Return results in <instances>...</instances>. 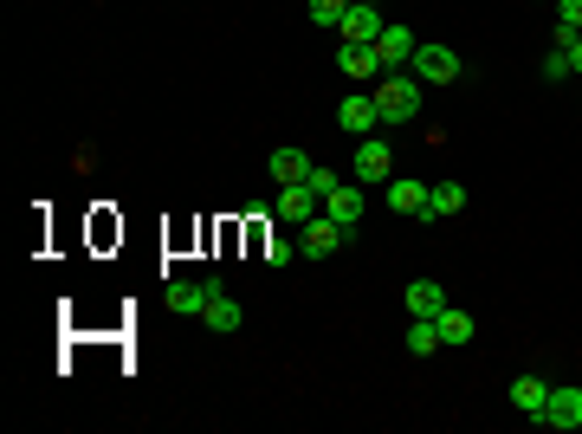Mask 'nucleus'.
Masks as SVG:
<instances>
[{
	"label": "nucleus",
	"instance_id": "21",
	"mask_svg": "<svg viewBox=\"0 0 582 434\" xmlns=\"http://www.w3.org/2000/svg\"><path fill=\"white\" fill-rule=\"evenodd\" d=\"M408 350H414V357H434V350H440V324H434V318H414Z\"/></svg>",
	"mask_w": 582,
	"mask_h": 434
},
{
	"label": "nucleus",
	"instance_id": "24",
	"mask_svg": "<svg viewBox=\"0 0 582 434\" xmlns=\"http://www.w3.org/2000/svg\"><path fill=\"white\" fill-rule=\"evenodd\" d=\"M544 78H570V52H550V59H544Z\"/></svg>",
	"mask_w": 582,
	"mask_h": 434
},
{
	"label": "nucleus",
	"instance_id": "12",
	"mask_svg": "<svg viewBox=\"0 0 582 434\" xmlns=\"http://www.w3.org/2000/svg\"><path fill=\"white\" fill-rule=\"evenodd\" d=\"M279 214L285 221H311V214H324V201H317L304 182H291V188H279Z\"/></svg>",
	"mask_w": 582,
	"mask_h": 434
},
{
	"label": "nucleus",
	"instance_id": "3",
	"mask_svg": "<svg viewBox=\"0 0 582 434\" xmlns=\"http://www.w3.org/2000/svg\"><path fill=\"white\" fill-rule=\"evenodd\" d=\"M408 72L421 78V85H453V78H460V52L453 46H414Z\"/></svg>",
	"mask_w": 582,
	"mask_h": 434
},
{
	"label": "nucleus",
	"instance_id": "20",
	"mask_svg": "<svg viewBox=\"0 0 582 434\" xmlns=\"http://www.w3.org/2000/svg\"><path fill=\"white\" fill-rule=\"evenodd\" d=\"M343 72H350V78H369V72H382L376 46H343Z\"/></svg>",
	"mask_w": 582,
	"mask_h": 434
},
{
	"label": "nucleus",
	"instance_id": "28",
	"mask_svg": "<svg viewBox=\"0 0 582 434\" xmlns=\"http://www.w3.org/2000/svg\"><path fill=\"white\" fill-rule=\"evenodd\" d=\"M356 7H376V0H356Z\"/></svg>",
	"mask_w": 582,
	"mask_h": 434
},
{
	"label": "nucleus",
	"instance_id": "11",
	"mask_svg": "<svg viewBox=\"0 0 582 434\" xmlns=\"http://www.w3.org/2000/svg\"><path fill=\"white\" fill-rule=\"evenodd\" d=\"M240 318H246V311L240 305H233V298L227 292H207V311H201V324H207V331H220V337H227V331H240Z\"/></svg>",
	"mask_w": 582,
	"mask_h": 434
},
{
	"label": "nucleus",
	"instance_id": "1",
	"mask_svg": "<svg viewBox=\"0 0 582 434\" xmlns=\"http://www.w3.org/2000/svg\"><path fill=\"white\" fill-rule=\"evenodd\" d=\"M421 98H427V85L414 72H388L382 85H376V111H382V124H408L414 111H421Z\"/></svg>",
	"mask_w": 582,
	"mask_h": 434
},
{
	"label": "nucleus",
	"instance_id": "7",
	"mask_svg": "<svg viewBox=\"0 0 582 434\" xmlns=\"http://www.w3.org/2000/svg\"><path fill=\"white\" fill-rule=\"evenodd\" d=\"M363 208H369V188H363V182H343L337 195L324 201V214H330L337 227H350V234H356V221H363Z\"/></svg>",
	"mask_w": 582,
	"mask_h": 434
},
{
	"label": "nucleus",
	"instance_id": "22",
	"mask_svg": "<svg viewBox=\"0 0 582 434\" xmlns=\"http://www.w3.org/2000/svg\"><path fill=\"white\" fill-rule=\"evenodd\" d=\"M350 7H356V0H311V20L337 33V26H343V13H350Z\"/></svg>",
	"mask_w": 582,
	"mask_h": 434
},
{
	"label": "nucleus",
	"instance_id": "26",
	"mask_svg": "<svg viewBox=\"0 0 582 434\" xmlns=\"http://www.w3.org/2000/svg\"><path fill=\"white\" fill-rule=\"evenodd\" d=\"M557 20H570V26H582V0H557Z\"/></svg>",
	"mask_w": 582,
	"mask_h": 434
},
{
	"label": "nucleus",
	"instance_id": "15",
	"mask_svg": "<svg viewBox=\"0 0 582 434\" xmlns=\"http://www.w3.org/2000/svg\"><path fill=\"white\" fill-rule=\"evenodd\" d=\"M408 311H414V318H440V311H447V292H440L434 279H414V286H408Z\"/></svg>",
	"mask_w": 582,
	"mask_h": 434
},
{
	"label": "nucleus",
	"instance_id": "27",
	"mask_svg": "<svg viewBox=\"0 0 582 434\" xmlns=\"http://www.w3.org/2000/svg\"><path fill=\"white\" fill-rule=\"evenodd\" d=\"M570 72H582V39H576V46H570Z\"/></svg>",
	"mask_w": 582,
	"mask_h": 434
},
{
	"label": "nucleus",
	"instance_id": "10",
	"mask_svg": "<svg viewBox=\"0 0 582 434\" xmlns=\"http://www.w3.org/2000/svg\"><path fill=\"white\" fill-rule=\"evenodd\" d=\"M337 33H343V46H376V39H382V13L376 7H350Z\"/></svg>",
	"mask_w": 582,
	"mask_h": 434
},
{
	"label": "nucleus",
	"instance_id": "17",
	"mask_svg": "<svg viewBox=\"0 0 582 434\" xmlns=\"http://www.w3.org/2000/svg\"><path fill=\"white\" fill-rule=\"evenodd\" d=\"M511 402H518V409L537 422V415H544V402H550V383H537V376H518V383H511Z\"/></svg>",
	"mask_w": 582,
	"mask_h": 434
},
{
	"label": "nucleus",
	"instance_id": "19",
	"mask_svg": "<svg viewBox=\"0 0 582 434\" xmlns=\"http://www.w3.org/2000/svg\"><path fill=\"white\" fill-rule=\"evenodd\" d=\"M304 188H311L317 201H330V195H337V188H343V175L330 169V162H311V175H304Z\"/></svg>",
	"mask_w": 582,
	"mask_h": 434
},
{
	"label": "nucleus",
	"instance_id": "2",
	"mask_svg": "<svg viewBox=\"0 0 582 434\" xmlns=\"http://www.w3.org/2000/svg\"><path fill=\"white\" fill-rule=\"evenodd\" d=\"M395 175V149H388L382 137H363L356 143V162H350V182H363V188H376Z\"/></svg>",
	"mask_w": 582,
	"mask_h": 434
},
{
	"label": "nucleus",
	"instance_id": "6",
	"mask_svg": "<svg viewBox=\"0 0 582 434\" xmlns=\"http://www.w3.org/2000/svg\"><path fill=\"white\" fill-rule=\"evenodd\" d=\"M414 46H421V39H414L408 26H382V39H376V59H382V72H408Z\"/></svg>",
	"mask_w": 582,
	"mask_h": 434
},
{
	"label": "nucleus",
	"instance_id": "9",
	"mask_svg": "<svg viewBox=\"0 0 582 434\" xmlns=\"http://www.w3.org/2000/svg\"><path fill=\"white\" fill-rule=\"evenodd\" d=\"M382 201L395 214H427V182H408V175H388L382 182Z\"/></svg>",
	"mask_w": 582,
	"mask_h": 434
},
{
	"label": "nucleus",
	"instance_id": "5",
	"mask_svg": "<svg viewBox=\"0 0 582 434\" xmlns=\"http://www.w3.org/2000/svg\"><path fill=\"white\" fill-rule=\"evenodd\" d=\"M537 422H544V428H582V389L576 383H557Z\"/></svg>",
	"mask_w": 582,
	"mask_h": 434
},
{
	"label": "nucleus",
	"instance_id": "4",
	"mask_svg": "<svg viewBox=\"0 0 582 434\" xmlns=\"http://www.w3.org/2000/svg\"><path fill=\"white\" fill-rule=\"evenodd\" d=\"M343 240H350V227H337L330 214H311V221H304V240H298V253H311V260H330V253H337Z\"/></svg>",
	"mask_w": 582,
	"mask_h": 434
},
{
	"label": "nucleus",
	"instance_id": "14",
	"mask_svg": "<svg viewBox=\"0 0 582 434\" xmlns=\"http://www.w3.org/2000/svg\"><path fill=\"white\" fill-rule=\"evenodd\" d=\"M304 175H311V156H304V149H272V182L279 188L304 182Z\"/></svg>",
	"mask_w": 582,
	"mask_h": 434
},
{
	"label": "nucleus",
	"instance_id": "8",
	"mask_svg": "<svg viewBox=\"0 0 582 434\" xmlns=\"http://www.w3.org/2000/svg\"><path fill=\"white\" fill-rule=\"evenodd\" d=\"M337 124L350 130V137H376V124H382L376 98H363V91H356V98H343V104H337Z\"/></svg>",
	"mask_w": 582,
	"mask_h": 434
},
{
	"label": "nucleus",
	"instance_id": "13",
	"mask_svg": "<svg viewBox=\"0 0 582 434\" xmlns=\"http://www.w3.org/2000/svg\"><path fill=\"white\" fill-rule=\"evenodd\" d=\"M207 292H214V286H201V279H175V286H169V311L201 318V311H207Z\"/></svg>",
	"mask_w": 582,
	"mask_h": 434
},
{
	"label": "nucleus",
	"instance_id": "23",
	"mask_svg": "<svg viewBox=\"0 0 582 434\" xmlns=\"http://www.w3.org/2000/svg\"><path fill=\"white\" fill-rule=\"evenodd\" d=\"M266 260H272V266H291V260H298V247H291V240H272Z\"/></svg>",
	"mask_w": 582,
	"mask_h": 434
},
{
	"label": "nucleus",
	"instance_id": "16",
	"mask_svg": "<svg viewBox=\"0 0 582 434\" xmlns=\"http://www.w3.org/2000/svg\"><path fill=\"white\" fill-rule=\"evenodd\" d=\"M460 208H466L460 182H434V188H427V214H434V221H447V214H460Z\"/></svg>",
	"mask_w": 582,
	"mask_h": 434
},
{
	"label": "nucleus",
	"instance_id": "18",
	"mask_svg": "<svg viewBox=\"0 0 582 434\" xmlns=\"http://www.w3.org/2000/svg\"><path fill=\"white\" fill-rule=\"evenodd\" d=\"M434 324H440V344H473V311H453L447 305Z\"/></svg>",
	"mask_w": 582,
	"mask_h": 434
},
{
	"label": "nucleus",
	"instance_id": "25",
	"mask_svg": "<svg viewBox=\"0 0 582 434\" xmlns=\"http://www.w3.org/2000/svg\"><path fill=\"white\" fill-rule=\"evenodd\" d=\"M576 39H582V26H570V20H557V52H570Z\"/></svg>",
	"mask_w": 582,
	"mask_h": 434
}]
</instances>
